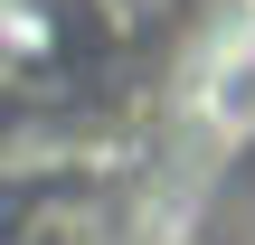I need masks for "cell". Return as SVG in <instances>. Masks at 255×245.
Returning <instances> with one entry per match:
<instances>
[{
    "mask_svg": "<svg viewBox=\"0 0 255 245\" xmlns=\"http://www.w3.org/2000/svg\"><path fill=\"white\" fill-rule=\"evenodd\" d=\"M9 245H114V217L66 189V198H38V208L9 227Z\"/></svg>",
    "mask_w": 255,
    "mask_h": 245,
    "instance_id": "6da1fadb",
    "label": "cell"
},
{
    "mask_svg": "<svg viewBox=\"0 0 255 245\" xmlns=\"http://www.w3.org/2000/svg\"><path fill=\"white\" fill-rule=\"evenodd\" d=\"M161 9H170V0H104V19H114V28H142V19H161Z\"/></svg>",
    "mask_w": 255,
    "mask_h": 245,
    "instance_id": "7a4b0ae2",
    "label": "cell"
}]
</instances>
